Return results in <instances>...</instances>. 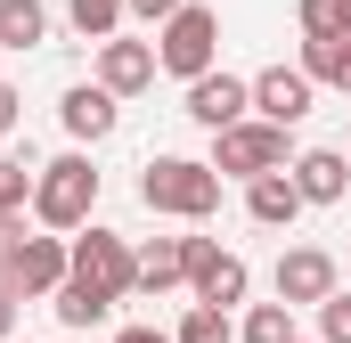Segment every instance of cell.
Instances as JSON below:
<instances>
[{"label":"cell","instance_id":"6da1fadb","mask_svg":"<svg viewBox=\"0 0 351 343\" xmlns=\"http://www.w3.org/2000/svg\"><path fill=\"white\" fill-rule=\"evenodd\" d=\"M139 204L147 213H172V221H213L221 213V172L196 164V156H156L139 172Z\"/></svg>","mask_w":351,"mask_h":343},{"label":"cell","instance_id":"7a4b0ae2","mask_svg":"<svg viewBox=\"0 0 351 343\" xmlns=\"http://www.w3.org/2000/svg\"><path fill=\"white\" fill-rule=\"evenodd\" d=\"M213 58H221V16L204 0H180L172 16L156 25V66L180 74V82H196V74H213Z\"/></svg>","mask_w":351,"mask_h":343},{"label":"cell","instance_id":"3957f363","mask_svg":"<svg viewBox=\"0 0 351 343\" xmlns=\"http://www.w3.org/2000/svg\"><path fill=\"white\" fill-rule=\"evenodd\" d=\"M90 204H98V172H90V156H58V164L33 172V221H41V229H82Z\"/></svg>","mask_w":351,"mask_h":343},{"label":"cell","instance_id":"277c9868","mask_svg":"<svg viewBox=\"0 0 351 343\" xmlns=\"http://www.w3.org/2000/svg\"><path fill=\"white\" fill-rule=\"evenodd\" d=\"M66 237H25L16 221H0V286H16V294H58L66 286Z\"/></svg>","mask_w":351,"mask_h":343},{"label":"cell","instance_id":"5b68a950","mask_svg":"<svg viewBox=\"0 0 351 343\" xmlns=\"http://www.w3.org/2000/svg\"><path fill=\"white\" fill-rule=\"evenodd\" d=\"M66 254H74V270L66 278H82V286H98V294H139V254L114 237V229H98V221H82L74 237H66Z\"/></svg>","mask_w":351,"mask_h":343},{"label":"cell","instance_id":"8992f818","mask_svg":"<svg viewBox=\"0 0 351 343\" xmlns=\"http://www.w3.org/2000/svg\"><path fill=\"white\" fill-rule=\"evenodd\" d=\"M286 123H229V131H213V172L221 180H262V172H286Z\"/></svg>","mask_w":351,"mask_h":343},{"label":"cell","instance_id":"52a82bcc","mask_svg":"<svg viewBox=\"0 0 351 343\" xmlns=\"http://www.w3.org/2000/svg\"><path fill=\"white\" fill-rule=\"evenodd\" d=\"M188 246V286H196V303H221V311H237L245 303V286H254V270L237 254H221L213 237H180Z\"/></svg>","mask_w":351,"mask_h":343},{"label":"cell","instance_id":"ba28073f","mask_svg":"<svg viewBox=\"0 0 351 343\" xmlns=\"http://www.w3.org/2000/svg\"><path fill=\"white\" fill-rule=\"evenodd\" d=\"M335 294V254H319V246H294V254H278V303H294V311H319Z\"/></svg>","mask_w":351,"mask_h":343},{"label":"cell","instance_id":"9c48e42d","mask_svg":"<svg viewBox=\"0 0 351 343\" xmlns=\"http://www.w3.org/2000/svg\"><path fill=\"white\" fill-rule=\"evenodd\" d=\"M245 106H254V82H237V74H196L188 82V123H204V131L245 123Z\"/></svg>","mask_w":351,"mask_h":343},{"label":"cell","instance_id":"30bf717a","mask_svg":"<svg viewBox=\"0 0 351 343\" xmlns=\"http://www.w3.org/2000/svg\"><path fill=\"white\" fill-rule=\"evenodd\" d=\"M311 90H319V82H311L302 66H269V74H254V115L294 131V123L311 115Z\"/></svg>","mask_w":351,"mask_h":343},{"label":"cell","instance_id":"8fae6325","mask_svg":"<svg viewBox=\"0 0 351 343\" xmlns=\"http://www.w3.org/2000/svg\"><path fill=\"white\" fill-rule=\"evenodd\" d=\"M98 82L114 90V98L147 90V82H156V41H131V33H106V41H98Z\"/></svg>","mask_w":351,"mask_h":343},{"label":"cell","instance_id":"7c38bea8","mask_svg":"<svg viewBox=\"0 0 351 343\" xmlns=\"http://www.w3.org/2000/svg\"><path fill=\"white\" fill-rule=\"evenodd\" d=\"M286 172H294L302 204H343V188H351V156H343V147H302Z\"/></svg>","mask_w":351,"mask_h":343},{"label":"cell","instance_id":"4fadbf2b","mask_svg":"<svg viewBox=\"0 0 351 343\" xmlns=\"http://www.w3.org/2000/svg\"><path fill=\"white\" fill-rule=\"evenodd\" d=\"M245 213H254L262 229H294V213H302L294 172H262V180H245Z\"/></svg>","mask_w":351,"mask_h":343},{"label":"cell","instance_id":"5bb4252c","mask_svg":"<svg viewBox=\"0 0 351 343\" xmlns=\"http://www.w3.org/2000/svg\"><path fill=\"white\" fill-rule=\"evenodd\" d=\"M58 115H66L74 139H106V131H114V90L106 82H74L66 98H58Z\"/></svg>","mask_w":351,"mask_h":343},{"label":"cell","instance_id":"9a60e30c","mask_svg":"<svg viewBox=\"0 0 351 343\" xmlns=\"http://www.w3.org/2000/svg\"><path fill=\"white\" fill-rule=\"evenodd\" d=\"M172 286H188V246L180 237H156L139 254V294H172Z\"/></svg>","mask_w":351,"mask_h":343},{"label":"cell","instance_id":"2e32d148","mask_svg":"<svg viewBox=\"0 0 351 343\" xmlns=\"http://www.w3.org/2000/svg\"><path fill=\"white\" fill-rule=\"evenodd\" d=\"M49 41V8L41 0H0V49H41Z\"/></svg>","mask_w":351,"mask_h":343},{"label":"cell","instance_id":"e0dca14e","mask_svg":"<svg viewBox=\"0 0 351 343\" xmlns=\"http://www.w3.org/2000/svg\"><path fill=\"white\" fill-rule=\"evenodd\" d=\"M49 311H58V327H98V319L114 311V294H98V286H82V278H66V286L49 294Z\"/></svg>","mask_w":351,"mask_h":343},{"label":"cell","instance_id":"ac0fdd59","mask_svg":"<svg viewBox=\"0 0 351 343\" xmlns=\"http://www.w3.org/2000/svg\"><path fill=\"white\" fill-rule=\"evenodd\" d=\"M237 343H294V303H254Z\"/></svg>","mask_w":351,"mask_h":343},{"label":"cell","instance_id":"d6986e66","mask_svg":"<svg viewBox=\"0 0 351 343\" xmlns=\"http://www.w3.org/2000/svg\"><path fill=\"white\" fill-rule=\"evenodd\" d=\"M172 335H180V343H237V327H229L221 303H188V319H180Z\"/></svg>","mask_w":351,"mask_h":343},{"label":"cell","instance_id":"ffe728a7","mask_svg":"<svg viewBox=\"0 0 351 343\" xmlns=\"http://www.w3.org/2000/svg\"><path fill=\"white\" fill-rule=\"evenodd\" d=\"M66 16H74V33H82V41L123 33V0H66Z\"/></svg>","mask_w":351,"mask_h":343},{"label":"cell","instance_id":"44dd1931","mask_svg":"<svg viewBox=\"0 0 351 343\" xmlns=\"http://www.w3.org/2000/svg\"><path fill=\"white\" fill-rule=\"evenodd\" d=\"M25 204H33V172L16 164V156H0V221H16Z\"/></svg>","mask_w":351,"mask_h":343},{"label":"cell","instance_id":"7402d4cb","mask_svg":"<svg viewBox=\"0 0 351 343\" xmlns=\"http://www.w3.org/2000/svg\"><path fill=\"white\" fill-rule=\"evenodd\" d=\"M302 33H343L351 41V0H302Z\"/></svg>","mask_w":351,"mask_h":343},{"label":"cell","instance_id":"603a6c76","mask_svg":"<svg viewBox=\"0 0 351 343\" xmlns=\"http://www.w3.org/2000/svg\"><path fill=\"white\" fill-rule=\"evenodd\" d=\"M319 327H327V343H351V294H343V286L319 303Z\"/></svg>","mask_w":351,"mask_h":343},{"label":"cell","instance_id":"cb8c5ba5","mask_svg":"<svg viewBox=\"0 0 351 343\" xmlns=\"http://www.w3.org/2000/svg\"><path fill=\"white\" fill-rule=\"evenodd\" d=\"M180 0H123V16H139V25H164Z\"/></svg>","mask_w":351,"mask_h":343},{"label":"cell","instance_id":"d4e9b609","mask_svg":"<svg viewBox=\"0 0 351 343\" xmlns=\"http://www.w3.org/2000/svg\"><path fill=\"white\" fill-rule=\"evenodd\" d=\"M16 123H25V98H16V90L0 82V139H8V131H16Z\"/></svg>","mask_w":351,"mask_h":343},{"label":"cell","instance_id":"484cf974","mask_svg":"<svg viewBox=\"0 0 351 343\" xmlns=\"http://www.w3.org/2000/svg\"><path fill=\"white\" fill-rule=\"evenodd\" d=\"M16 335V286H0V343Z\"/></svg>","mask_w":351,"mask_h":343},{"label":"cell","instance_id":"4316f807","mask_svg":"<svg viewBox=\"0 0 351 343\" xmlns=\"http://www.w3.org/2000/svg\"><path fill=\"white\" fill-rule=\"evenodd\" d=\"M114 343H180V335H164V327H123Z\"/></svg>","mask_w":351,"mask_h":343},{"label":"cell","instance_id":"83f0119b","mask_svg":"<svg viewBox=\"0 0 351 343\" xmlns=\"http://www.w3.org/2000/svg\"><path fill=\"white\" fill-rule=\"evenodd\" d=\"M335 90H343V98H351V49H343V74H335Z\"/></svg>","mask_w":351,"mask_h":343},{"label":"cell","instance_id":"f1b7e54d","mask_svg":"<svg viewBox=\"0 0 351 343\" xmlns=\"http://www.w3.org/2000/svg\"><path fill=\"white\" fill-rule=\"evenodd\" d=\"M294 343H302V335H294Z\"/></svg>","mask_w":351,"mask_h":343}]
</instances>
